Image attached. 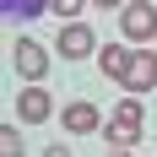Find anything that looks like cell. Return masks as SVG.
<instances>
[{
    "instance_id": "1",
    "label": "cell",
    "mask_w": 157,
    "mask_h": 157,
    "mask_svg": "<svg viewBox=\"0 0 157 157\" xmlns=\"http://www.w3.org/2000/svg\"><path fill=\"white\" fill-rule=\"evenodd\" d=\"M141 125H146L141 98H119V109H114V119H109V141L114 146H136L141 141Z\"/></svg>"
},
{
    "instance_id": "2",
    "label": "cell",
    "mask_w": 157,
    "mask_h": 157,
    "mask_svg": "<svg viewBox=\"0 0 157 157\" xmlns=\"http://www.w3.org/2000/svg\"><path fill=\"white\" fill-rule=\"evenodd\" d=\"M119 27H125L130 44H152V38H157V6H152V0L119 6Z\"/></svg>"
},
{
    "instance_id": "3",
    "label": "cell",
    "mask_w": 157,
    "mask_h": 157,
    "mask_svg": "<svg viewBox=\"0 0 157 157\" xmlns=\"http://www.w3.org/2000/svg\"><path fill=\"white\" fill-rule=\"evenodd\" d=\"M11 65L22 71V81H44L49 76V49L33 44V38H16L11 44Z\"/></svg>"
},
{
    "instance_id": "4",
    "label": "cell",
    "mask_w": 157,
    "mask_h": 157,
    "mask_svg": "<svg viewBox=\"0 0 157 157\" xmlns=\"http://www.w3.org/2000/svg\"><path fill=\"white\" fill-rule=\"evenodd\" d=\"M16 114H22V125H44L49 114H54V98L33 81V87H22V92H16Z\"/></svg>"
},
{
    "instance_id": "5",
    "label": "cell",
    "mask_w": 157,
    "mask_h": 157,
    "mask_svg": "<svg viewBox=\"0 0 157 157\" xmlns=\"http://www.w3.org/2000/svg\"><path fill=\"white\" fill-rule=\"evenodd\" d=\"M92 49H98V38H92L87 22H60V54L65 60H87Z\"/></svg>"
},
{
    "instance_id": "6",
    "label": "cell",
    "mask_w": 157,
    "mask_h": 157,
    "mask_svg": "<svg viewBox=\"0 0 157 157\" xmlns=\"http://www.w3.org/2000/svg\"><path fill=\"white\" fill-rule=\"evenodd\" d=\"M152 87H157V49H136V54H130L125 92H152Z\"/></svg>"
},
{
    "instance_id": "7",
    "label": "cell",
    "mask_w": 157,
    "mask_h": 157,
    "mask_svg": "<svg viewBox=\"0 0 157 157\" xmlns=\"http://www.w3.org/2000/svg\"><path fill=\"white\" fill-rule=\"evenodd\" d=\"M130 54H136V49H119V44L98 49V71H103V76H114V81H125V76H130Z\"/></svg>"
},
{
    "instance_id": "8",
    "label": "cell",
    "mask_w": 157,
    "mask_h": 157,
    "mask_svg": "<svg viewBox=\"0 0 157 157\" xmlns=\"http://www.w3.org/2000/svg\"><path fill=\"white\" fill-rule=\"evenodd\" d=\"M98 125H103V114H98L92 103H65V130H76V136H92Z\"/></svg>"
},
{
    "instance_id": "9",
    "label": "cell",
    "mask_w": 157,
    "mask_h": 157,
    "mask_svg": "<svg viewBox=\"0 0 157 157\" xmlns=\"http://www.w3.org/2000/svg\"><path fill=\"white\" fill-rule=\"evenodd\" d=\"M44 6H49V11H54V16H60V22H76V16H81V6H87V0H44Z\"/></svg>"
},
{
    "instance_id": "10",
    "label": "cell",
    "mask_w": 157,
    "mask_h": 157,
    "mask_svg": "<svg viewBox=\"0 0 157 157\" xmlns=\"http://www.w3.org/2000/svg\"><path fill=\"white\" fill-rule=\"evenodd\" d=\"M0 157H22V136H16V125H0Z\"/></svg>"
},
{
    "instance_id": "11",
    "label": "cell",
    "mask_w": 157,
    "mask_h": 157,
    "mask_svg": "<svg viewBox=\"0 0 157 157\" xmlns=\"http://www.w3.org/2000/svg\"><path fill=\"white\" fill-rule=\"evenodd\" d=\"M44 157H71V146H65V141H54V146H44Z\"/></svg>"
},
{
    "instance_id": "12",
    "label": "cell",
    "mask_w": 157,
    "mask_h": 157,
    "mask_svg": "<svg viewBox=\"0 0 157 157\" xmlns=\"http://www.w3.org/2000/svg\"><path fill=\"white\" fill-rule=\"evenodd\" d=\"M92 6H125V0H92Z\"/></svg>"
},
{
    "instance_id": "13",
    "label": "cell",
    "mask_w": 157,
    "mask_h": 157,
    "mask_svg": "<svg viewBox=\"0 0 157 157\" xmlns=\"http://www.w3.org/2000/svg\"><path fill=\"white\" fill-rule=\"evenodd\" d=\"M114 157H130V146H114Z\"/></svg>"
}]
</instances>
